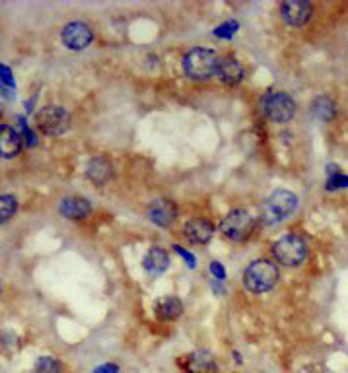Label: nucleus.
<instances>
[{"label":"nucleus","mask_w":348,"mask_h":373,"mask_svg":"<svg viewBox=\"0 0 348 373\" xmlns=\"http://www.w3.org/2000/svg\"><path fill=\"white\" fill-rule=\"evenodd\" d=\"M278 267L269 259H259L253 261L244 272V286L251 294H264L269 289L274 288V284L278 282Z\"/></svg>","instance_id":"obj_1"},{"label":"nucleus","mask_w":348,"mask_h":373,"mask_svg":"<svg viewBox=\"0 0 348 373\" xmlns=\"http://www.w3.org/2000/svg\"><path fill=\"white\" fill-rule=\"evenodd\" d=\"M0 294H2V282H0Z\"/></svg>","instance_id":"obj_31"},{"label":"nucleus","mask_w":348,"mask_h":373,"mask_svg":"<svg viewBox=\"0 0 348 373\" xmlns=\"http://www.w3.org/2000/svg\"><path fill=\"white\" fill-rule=\"evenodd\" d=\"M35 373H65V365L58 362L53 356H41L33 365Z\"/></svg>","instance_id":"obj_20"},{"label":"nucleus","mask_w":348,"mask_h":373,"mask_svg":"<svg viewBox=\"0 0 348 373\" xmlns=\"http://www.w3.org/2000/svg\"><path fill=\"white\" fill-rule=\"evenodd\" d=\"M142 267H144V271L150 272V274H161V272L168 271V267H170V255L164 251L161 247H152L150 251L146 253Z\"/></svg>","instance_id":"obj_17"},{"label":"nucleus","mask_w":348,"mask_h":373,"mask_svg":"<svg viewBox=\"0 0 348 373\" xmlns=\"http://www.w3.org/2000/svg\"><path fill=\"white\" fill-rule=\"evenodd\" d=\"M235 31H237V24L235 22H228L224 26L216 28V35L218 38H232Z\"/></svg>","instance_id":"obj_24"},{"label":"nucleus","mask_w":348,"mask_h":373,"mask_svg":"<svg viewBox=\"0 0 348 373\" xmlns=\"http://www.w3.org/2000/svg\"><path fill=\"white\" fill-rule=\"evenodd\" d=\"M261 109L269 121L288 122L296 113V103L288 93L267 92L261 97Z\"/></svg>","instance_id":"obj_7"},{"label":"nucleus","mask_w":348,"mask_h":373,"mask_svg":"<svg viewBox=\"0 0 348 373\" xmlns=\"http://www.w3.org/2000/svg\"><path fill=\"white\" fill-rule=\"evenodd\" d=\"M255 224L257 220L253 216L244 208H237V210L228 212L226 218L220 222V232L230 241H245L253 233Z\"/></svg>","instance_id":"obj_5"},{"label":"nucleus","mask_w":348,"mask_h":373,"mask_svg":"<svg viewBox=\"0 0 348 373\" xmlns=\"http://www.w3.org/2000/svg\"><path fill=\"white\" fill-rule=\"evenodd\" d=\"M311 12H313V6L308 0H286L280 4V16L288 26H294V28L308 24Z\"/></svg>","instance_id":"obj_10"},{"label":"nucleus","mask_w":348,"mask_h":373,"mask_svg":"<svg viewBox=\"0 0 348 373\" xmlns=\"http://www.w3.org/2000/svg\"><path fill=\"white\" fill-rule=\"evenodd\" d=\"M0 82L6 86H14V80H12V72H10V68H6V66H0Z\"/></svg>","instance_id":"obj_25"},{"label":"nucleus","mask_w":348,"mask_h":373,"mask_svg":"<svg viewBox=\"0 0 348 373\" xmlns=\"http://www.w3.org/2000/svg\"><path fill=\"white\" fill-rule=\"evenodd\" d=\"M296 206H298V196L290 191L276 189L273 195L264 200L263 208H261V220L269 225L278 224L296 210Z\"/></svg>","instance_id":"obj_3"},{"label":"nucleus","mask_w":348,"mask_h":373,"mask_svg":"<svg viewBox=\"0 0 348 373\" xmlns=\"http://www.w3.org/2000/svg\"><path fill=\"white\" fill-rule=\"evenodd\" d=\"M146 214L150 218L152 224L160 225V228H170L175 222V218H177V206H175L173 200L160 198V200H154L146 208Z\"/></svg>","instance_id":"obj_11"},{"label":"nucleus","mask_w":348,"mask_h":373,"mask_svg":"<svg viewBox=\"0 0 348 373\" xmlns=\"http://www.w3.org/2000/svg\"><path fill=\"white\" fill-rule=\"evenodd\" d=\"M218 55L212 49L195 47L187 55L183 56V72L191 80H208L212 74H216Z\"/></svg>","instance_id":"obj_2"},{"label":"nucleus","mask_w":348,"mask_h":373,"mask_svg":"<svg viewBox=\"0 0 348 373\" xmlns=\"http://www.w3.org/2000/svg\"><path fill=\"white\" fill-rule=\"evenodd\" d=\"M18 125H19V136H22V140H26V144H28V146H35V144H38V138H35V134H33L31 129L26 125V121L18 117Z\"/></svg>","instance_id":"obj_23"},{"label":"nucleus","mask_w":348,"mask_h":373,"mask_svg":"<svg viewBox=\"0 0 348 373\" xmlns=\"http://www.w3.org/2000/svg\"><path fill=\"white\" fill-rule=\"evenodd\" d=\"M24 146V140L16 129L10 125H0V156L2 158H16Z\"/></svg>","instance_id":"obj_14"},{"label":"nucleus","mask_w":348,"mask_h":373,"mask_svg":"<svg viewBox=\"0 0 348 373\" xmlns=\"http://www.w3.org/2000/svg\"><path fill=\"white\" fill-rule=\"evenodd\" d=\"M300 373H335V372H331L329 367H325V365H308V367H303Z\"/></svg>","instance_id":"obj_27"},{"label":"nucleus","mask_w":348,"mask_h":373,"mask_svg":"<svg viewBox=\"0 0 348 373\" xmlns=\"http://www.w3.org/2000/svg\"><path fill=\"white\" fill-rule=\"evenodd\" d=\"M92 212V205L82 196H66L61 203V214L68 220H84Z\"/></svg>","instance_id":"obj_15"},{"label":"nucleus","mask_w":348,"mask_h":373,"mask_svg":"<svg viewBox=\"0 0 348 373\" xmlns=\"http://www.w3.org/2000/svg\"><path fill=\"white\" fill-rule=\"evenodd\" d=\"M38 129L47 136H61L70 129V113L61 105H45L35 115Z\"/></svg>","instance_id":"obj_6"},{"label":"nucleus","mask_w":348,"mask_h":373,"mask_svg":"<svg viewBox=\"0 0 348 373\" xmlns=\"http://www.w3.org/2000/svg\"><path fill=\"white\" fill-rule=\"evenodd\" d=\"M117 372H119V365L117 364H104L94 370V373H117Z\"/></svg>","instance_id":"obj_28"},{"label":"nucleus","mask_w":348,"mask_h":373,"mask_svg":"<svg viewBox=\"0 0 348 373\" xmlns=\"http://www.w3.org/2000/svg\"><path fill=\"white\" fill-rule=\"evenodd\" d=\"M177 365L183 373H218L216 360L207 350H195L191 354L181 356Z\"/></svg>","instance_id":"obj_9"},{"label":"nucleus","mask_w":348,"mask_h":373,"mask_svg":"<svg viewBox=\"0 0 348 373\" xmlns=\"http://www.w3.org/2000/svg\"><path fill=\"white\" fill-rule=\"evenodd\" d=\"M0 117H2V105H0Z\"/></svg>","instance_id":"obj_30"},{"label":"nucleus","mask_w":348,"mask_h":373,"mask_svg":"<svg viewBox=\"0 0 348 373\" xmlns=\"http://www.w3.org/2000/svg\"><path fill=\"white\" fill-rule=\"evenodd\" d=\"M273 255L284 267H300L308 257V243L296 233H288L273 245Z\"/></svg>","instance_id":"obj_4"},{"label":"nucleus","mask_w":348,"mask_h":373,"mask_svg":"<svg viewBox=\"0 0 348 373\" xmlns=\"http://www.w3.org/2000/svg\"><path fill=\"white\" fill-rule=\"evenodd\" d=\"M216 76L222 84L237 86L242 80H244L245 70L244 66H242V63H239L234 55H226L222 56V58H218Z\"/></svg>","instance_id":"obj_12"},{"label":"nucleus","mask_w":348,"mask_h":373,"mask_svg":"<svg viewBox=\"0 0 348 373\" xmlns=\"http://www.w3.org/2000/svg\"><path fill=\"white\" fill-rule=\"evenodd\" d=\"M86 175H88V179H90L94 185H105V183L111 179V175H113V166H111V161L107 158L97 156V158H94L88 164Z\"/></svg>","instance_id":"obj_16"},{"label":"nucleus","mask_w":348,"mask_h":373,"mask_svg":"<svg viewBox=\"0 0 348 373\" xmlns=\"http://www.w3.org/2000/svg\"><path fill=\"white\" fill-rule=\"evenodd\" d=\"M181 315H183V303L175 296L161 298L156 303V317L160 319V321H175Z\"/></svg>","instance_id":"obj_18"},{"label":"nucleus","mask_w":348,"mask_h":373,"mask_svg":"<svg viewBox=\"0 0 348 373\" xmlns=\"http://www.w3.org/2000/svg\"><path fill=\"white\" fill-rule=\"evenodd\" d=\"M311 115L319 121L329 122L337 117V105L327 95H319L311 103Z\"/></svg>","instance_id":"obj_19"},{"label":"nucleus","mask_w":348,"mask_h":373,"mask_svg":"<svg viewBox=\"0 0 348 373\" xmlns=\"http://www.w3.org/2000/svg\"><path fill=\"white\" fill-rule=\"evenodd\" d=\"M18 210V200L16 196L2 195L0 196V224H6L12 216Z\"/></svg>","instance_id":"obj_21"},{"label":"nucleus","mask_w":348,"mask_h":373,"mask_svg":"<svg viewBox=\"0 0 348 373\" xmlns=\"http://www.w3.org/2000/svg\"><path fill=\"white\" fill-rule=\"evenodd\" d=\"M183 235L189 243L195 245H205L212 239L214 235V225L207 218H193L183 225Z\"/></svg>","instance_id":"obj_13"},{"label":"nucleus","mask_w":348,"mask_h":373,"mask_svg":"<svg viewBox=\"0 0 348 373\" xmlns=\"http://www.w3.org/2000/svg\"><path fill=\"white\" fill-rule=\"evenodd\" d=\"M345 186H348L347 175H342L339 171H333L329 181H327V189H329V191H337V189H345Z\"/></svg>","instance_id":"obj_22"},{"label":"nucleus","mask_w":348,"mask_h":373,"mask_svg":"<svg viewBox=\"0 0 348 373\" xmlns=\"http://www.w3.org/2000/svg\"><path fill=\"white\" fill-rule=\"evenodd\" d=\"M210 271L214 272V276H216V278H220V280L226 276V272H224V269L220 267V262H212V264H210Z\"/></svg>","instance_id":"obj_29"},{"label":"nucleus","mask_w":348,"mask_h":373,"mask_svg":"<svg viewBox=\"0 0 348 373\" xmlns=\"http://www.w3.org/2000/svg\"><path fill=\"white\" fill-rule=\"evenodd\" d=\"M61 39L70 51H82L94 41V31L84 22H70L63 28Z\"/></svg>","instance_id":"obj_8"},{"label":"nucleus","mask_w":348,"mask_h":373,"mask_svg":"<svg viewBox=\"0 0 348 373\" xmlns=\"http://www.w3.org/2000/svg\"><path fill=\"white\" fill-rule=\"evenodd\" d=\"M173 249H175V253H179V255H181V257L189 262V267H191V269H195V257H193L191 253H187L183 247H179V245H175Z\"/></svg>","instance_id":"obj_26"}]
</instances>
